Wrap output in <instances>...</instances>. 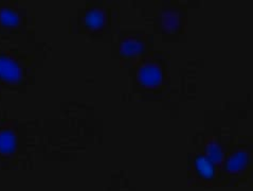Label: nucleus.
<instances>
[{"label":"nucleus","mask_w":253,"mask_h":191,"mask_svg":"<svg viewBox=\"0 0 253 191\" xmlns=\"http://www.w3.org/2000/svg\"><path fill=\"white\" fill-rule=\"evenodd\" d=\"M153 47V39L144 32H129L119 43V54L124 60L138 62L148 55Z\"/></svg>","instance_id":"obj_2"},{"label":"nucleus","mask_w":253,"mask_h":191,"mask_svg":"<svg viewBox=\"0 0 253 191\" xmlns=\"http://www.w3.org/2000/svg\"><path fill=\"white\" fill-rule=\"evenodd\" d=\"M16 146V136L11 130L0 132V152L11 153Z\"/></svg>","instance_id":"obj_10"},{"label":"nucleus","mask_w":253,"mask_h":191,"mask_svg":"<svg viewBox=\"0 0 253 191\" xmlns=\"http://www.w3.org/2000/svg\"><path fill=\"white\" fill-rule=\"evenodd\" d=\"M251 150L247 145H239L229 152L222 161V171L231 178H241L251 168Z\"/></svg>","instance_id":"obj_3"},{"label":"nucleus","mask_w":253,"mask_h":191,"mask_svg":"<svg viewBox=\"0 0 253 191\" xmlns=\"http://www.w3.org/2000/svg\"><path fill=\"white\" fill-rule=\"evenodd\" d=\"M22 68L13 57L0 54V79L10 83H19L22 79Z\"/></svg>","instance_id":"obj_6"},{"label":"nucleus","mask_w":253,"mask_h":191,"mask_svg":"<svg viewBox=\"0 0 253 191\" xmlns=\"http://www.w3.org/2000/svg\"><path fill=\"white\" fill-rule=\"evenodd\" d=\"M86 29L90 31L102 30L106 24V13L101 8H92L88 10L84 17Z\"/></svg>","instance_id":"obj_8"},{"label":"nucleus","mask_w":253,"mask_h":191,"mask_svg":"<svg viewBox=\"0 0 253 191\" xmlns=\"http://www.w3.org/2000/svg\"><path fill=\"white\" fill-rule=\"evenodd\" d=\"M205 155L209 157L217 168L221 167L222 161L225 159V152L219 139L215 136H209L205 139L204 143Z\"/></svg>","instance_id":"obj_7"},{"label":"nucleus","mask_w":253,"mask_h":191,"mask_svg":"<svg viewBox=\"0 0 253 191\" xmlns=\"http://www.w3.org/2000/svg\"><path fill=\"white\" fill-rule=\"evenodd\" d=\"M156 25L163 33L169 35L179 34L184 30L185 26V12L181 6L166 4L161 6V10L158 12L155 18Z\"/></svg>","instance_id":"obj_4"},{"label":"nucleus","mask_w":253,"mask_h":191,"mask_svg":"<svg viewBox=\"0 0 253 191\" xmlns=\"http://www.w3.org/2000/svg\"><path fill=\"white\" fill-rule=\"evenodd\" d=\"M136 85L146 92L158 91L167 81V64L146 55L136 62Z\"/></svg>","instance_id":"obj_1"},{"label":"nucleus","mask_w":253,"mask_h":191,"mask_svg":"<svg viewBox=\"0 0 253 191\" xmlns=\"http://www.w3.org/2000/svg\"><path fill=\"white\" fill-rule=\"evenodd\" d=\"M192 173L203 184H212L216 180L217 167L205 154H195L192 158Z\"/></svg>","instance_id":"obj_5"},{"label":"nucleus","mask_w":253,"mask_h":191,"mask_svg":"<svg viewBox=\"0 0 253 191\" xmlns=\"http://www.w3.org/2000/svg\"><path fill=\"white\" fill-rule=\"evenodd\" d=\"M0 23L4 27L14 28L19 25L20 17L16 11H14L9 6H3L0 9Z\"/></svg>","instance_id":"obj_9"}]
</instances>
